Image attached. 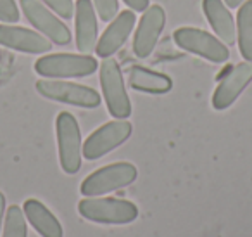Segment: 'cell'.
Listing matches in <instances>:
<instances>
[{
	"instance_id": "cell-1",
	"label": "cell",
	"mask_w": 252,
	"mask_h": 237,
	"mask_svg": "<svg viewBox=\"0 0 252 237\" xmlns=\"http://www.w3.org/2000/svg\"><path fill=\"white\" fill-rule=\"evenodd\" d=\"M78 211L85 220L104 225H125L137 220L138 208L131 201L118 198H87L78 202Z\"/></svg>"
},
{
	"instance_id": "cell-2",
	"label": "cell",
	"mask_w": 252,
	"mask_h": 237,
	"mask_svg": "<svg viewBox=\"0 0 252 237\" xmlns=\"http://www.w3.org/2000/svg\"><path fill=\"white\" fill-rule=\"evenodd\" d=\"M98 70L95 57L88 54H47L35 63V71L43 78H81Z\"/></svg>"
},
{
	"instance_id": "cell-3",
	"label": "cell",
	"mask_w": 252,
	"mask_h": 237,
	"mask_svg": "<svg viewBox=\"0 0 252 237\" xmlns=\"http://www.w3.org/2000/svg\"><path fill=\"white\" fill-rule=\"evenodd\" d=\"M137 178V168L131 163L107 164L104 168H98L94 173H90L81 182L80 192L85 198H98V196L109 194L112 191H119L123 187H128Z\"/></svg>"
},
{
	"instance_id": "cell-4",
	"label": "cell",
	"mask_w": 252,
	"mask_h": 237,
	"mask_svg": "<svg viewBox=\"0 0 252 237\" xmlns=\"http://www.w3.org/2000/svg\"><path fill=\"white\" fill-rule=\"evenodd\" d=\"M100 71V87L104 94L105 104L116 119H128L131 115V102L126 94L125 80L119 64L112 57H104L98 66Z\"/></svg>"
},
{
	"instance_id": "cell-5",
	"label": "cell",
	"mask_w": 252,
	"mask_h": 237,
	"mask_svg": "<svg viewBox=\"0 0 252 237\" xmlns=\"http://www.w3.org/2000/svg\"><path fill=\"white\" fill-rule=\"evenodd\" d=\"M56 133H57V149H59V161L63 170L67 175H74L81 168V158H83V144H81V133L78 121L71 113H59L56 119Z\"/></svg>"
},
{
	"instance_id": "cell-6",
	"label": "cell",
	"mask_w": 252,
	"mask_h": 237,
	"mask_svg": "<svg viewBox=\"0 0 252 237\" xmlns=\"http://www.w3.org/2000/svg\"><path fill=\"white\" fill-rule=\"evenodd\" d=\"M175 42L182 50L195 54L211 63H226L230 59V50L220 39L199 28H180L175 32Z\"/></svg>"
},
{
	"instance_id": "cell-7",
	"label": "cell",
	"mask_w": 252,
	"mask_h": 237,
	"mask_svg": "<svg viewBox=\"0 0 252 237\" xmlns=\"http://www.w3.org/2000/svg\"><path fill=\"white\" fill-rule=\"evenodd\" d=\"M36 90L40 95L50 99V101L64 102V104L78 106V108L94 109L100 106V95L97 90L85 87L80 83H71L64 80H38Z\"/></svg>"
},
{
	"instance_id": "cell-8",
	"label": "cell",
	"mask_w": 252,
	"mask_h": 237,
	"mask_svg": "<svg viewBox=\"0 0 252 237\" xmlns=\"http://www.w3.org/2000/svg\"><path fill=\"white\" fill-rule=\"evenodd\" d=\"M131 130H133V126L128 119H116V121H109L102 125L85 140L83 149H81L85 159L94 161L109 154L130 139Z\"/></svg>"
},
{
	"instance_id": "cell-9",
	"label": "cell",
	"mask_w": 252,
	"mask_h": 237,
	"mask_svg": "<svg viewBox=\"0 0 252 237\" xmlns=\"http://www.w3.org/2000/svg\"><path fill=\"white\" fill-rule=\"evenodd\" d=\"M21 11L25 12L26 19L35 26L42 35L52 40L57 45H66L71 42V32L52 11L43 5L40 0H21Z\"/></svg>"
},
{
	"instance_id": "cell-10",
	"label": "cell",
	"mask_w": 252,
	"mask_h": 237,
	"mask_svg": "<svg viewBox=\"0 0 252 237\" xmlns=\"http://www.w3.org/2000/svg\"><path fill=\"white\" fill-rule=\"evenodd\" d=\"M252 81V63L244 61V63L233 64L226 70V73L221 75V80L218 83L216 90L213 95V106L218 111L230 108L240 94L245 90L249 83Z\"/></svg>"
},
{
	"instance_id": "cell-11",
	"label": "cell",
	"mask_w": 252,
	"mask_h": 237,
	"mask_svg": "<svg viewBox=\"0 0 252 237\" xmlns=\"http://www.w3.org/2000/svg\"><path fill=\"white\" fill-rule=\"evenodd\" d=\"M166 14L161 5H151L144 11L140 25L137 26L133 39V52L137 57L145 59L152 54L162 30H164Z\"/></svg>"
},
{
	"instance_id": "cell-12",
	"label": "cell",
	"mask_w": 252,
	"mask_h": 237,
	"mask_svg": "<svg viewBox=\"0 0 252 237\" xmlns=\"http://www.w3.org/2000/svg\"><path fill=\"white\" fill-rule=\"evenodd\" d=\"M0 45L25 54H43L52 50V42L28 28L0 25Z\"/></svg>"
},
{
	"instance_id": "cell-13",
	"label": "cell",
	"mask_w": 252,
	"mask_h": 237,
	"mask_svg": "<svg viewBox=\"0 0 252 237\" xmlns=\"http://www.w3.org/2000/svg\"><path fill=\"white\" fill-rule=\"evenodd\" d=\"M137 23L133 11H121L114 19H112L111 25L105 28V32L102 33V37L97 42V50L98 57H112V54H116L125 42L128 40L130 33L133 32V26Z\"/></svg>"
},
{
	"instance_id": "cell-14",
	"label": "cell",
	"mask_w": 252,
	"mask_h": 237,
	"mask_svg": "<svg viewBox=\"0 0 252 237\" xmlns=\"http://www.w3.org/2000/svg\"><path fill=\"white\" fill-rule=\"evenodd\" d=\"M74 14H76V47L80 52L88 54L95 50L98 42L97 11L92 0H78Z\"/></svg>"
},
{
	"instance_id": "cell-15",
	"label": "cell",
	"mask_w": 252,
	"mask_h": 237,
	"mask_svg": "<svg viewBox=\"0 0 252 237\" xmlns=\"http://www.w3.org/2000/svg\"><path fill=\"white\" fill-rule=\"evenodd\" d=\"M202 9L218 39L224 45H235L237 43V25H235L231 12L223 4V0H204Z\"/></svg>"
},
{
	"instance_id": "cell-16",
	"label": "cell",
	"mask_w": 252,
	"mask_h": 237,
	"mask_svg": "<svg viewBox=\"0 0 252 237\" xmlns=\"http://www.w3.org/2000/svg\"><path fill=\"white\" fill-rule=\"evenodd\" d=\"M26 220L42 237H63V225L38 199H26L23 206Z\"/></svg>"
},
{
	"instance_id": "cell-17",
	"label": "cell",
	"mask_w": 252,
	"mask_h": 237,
	"mask_svg": "<svg viewBox=\"0 0 252 237\" xmlns=\"http://www.w3.org/2000/svg\"><path fill=\"white\" fill-rule=\"evenodd\" d=\"M128 83L131 88L147 94H166L171 90L173 81L168 75L147 70L142 66H133L128 71Z\"/></svg>"
},
{
	"instance_id": "cell-18",
	"label": "cell",
	"mask_w": 252,
	"mask_h": 237,
	"mask_svg": "<svg viewBox=\"0 0 252 237\" xmlns=\"http://www.w3.org/2000/svg\"><path fill=\"white\" fill-rule=\"evenodd\" d=\"M237 42L244 59L252 63V0H245L238 9Z\"/></svg>"
},
{
	"instance_id": "cell-19",
	"label": "cell",
	"mask_w": 252,
	"mask_h": 237,
	"mask_svg": "<svg viewBox=\"0 0 252 237\" xmlns=\"http://www.w3.org/2000/svg\"><path fill=\"white\" fill-rule=\"evenodd\" d=\"M2 237H28L26 229V216L19 206H11L5 213L4 220V234Z\"/></svg>"
},
{
	"instance_id": "cell-20",
	"label": "cell",
	"mask_w": 252,
	"mask_h": 237,
	"mask_svg": "<svg viewBox=\"0 0 252 237\" xmlns=\"http://www.w3.org/2000/svg\"><path fill=\"white\" fill-rule=\"evenodd\" d=\"M94 4H95V11H97L98 18L105 23L112 21V19L119 14L118 0H94Z\"/></svg>"
},
{
	"instance_id": "cell-21",
	"label": "cell",
	"mask_w": 252,
	"mask_h": 237,
	"mask_svg": "<svg viewBox=\"0 0 252 237\" xmlns=\"http://www.w3.org/2000/svg\"><path fill=\"white\" fill-rule=\"evenodd\" d=\"M19 21V9L16 0H0V23L14 25Z\"/></svg>"
},
{
	"instance_id": "cell-22",
	"label": "cell",
	"mask_w": 252,
	"mask_h": 237,
	"mask_svg": "<svg viewBox=\"0 0 252 237\" xmlns=\"http://www.w3.org/2000/svg\"><path fill=\"white\" fill-rule=\"evenodd\" d=\"M43 4H47L57 16L63 19H71L74 14V4L73 0H40Z\"/></svg>"
},
{
	"instance_id": "cell-23",
	"label": "cell",
	"mask_w": 252,
	"mask_h": 237,
	"mask_svg": "<svg viewBox=\"0 0 252 237\" xmlns=\"http://www.w3.org/2000/svg\"><path fill=\"white\" fill-rule=\"evenodd\" d=\"M131 11H137V12H144L145 9L149 7V0H123Z\"/></svg>"
},
{
	"instance_id": "cell-24",
	"label": "cell",
	"mask_w": 252,
	"mask_h": 237,
	"mask_svg": "<svg viewBox=\"0 0 252 237\" xmlns=\"http://www.w3.org/2000/svg\"><path fill=\"white\" fill-rule=\"evenodd\" d=\"M5 216V196L0 192V234H2V220Z\"/></svg>"
},
{
	"instance_id": "cell-25",
	"label": "cell",
	"mask_w": 252,
	"mask_h": 237,
	"mask_svg": "<svg viewBox=\"0 0 252 237\" xmlns=\"http://www.w3.org/2000/svg\"><path fill=\"white\" fill-rule=\"evenodd\" d=\"M245 0H224V4L228 5V7H231V9H237V7H240L242 4H244Z\"/></svg>"
}]
</instances>
